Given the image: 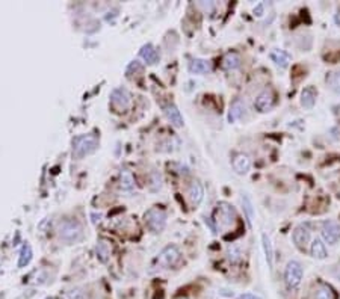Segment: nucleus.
<instances>
[{"mask_svg": "<svg viewBox=\"0 0 340 299\" xmlns=\"http://www.w3.org/2000/svg\"><path fill=\"white\" fill-rule=\"evenodd\" d=\"M59 237L67 243H76L84 239V227L76 219H64L58 227Z\"/></svg>", "mask_w": 340, "mask_h": 299, "instance_id": "f257e3e1", "label": "nucleus"}, {"mask_svg": "<svg viewBox=\"0 0 340 299\" xmlns=\"http://www.w3.org/2000/svg\"><path fill=\"white\" fill-rule=\"evenodd\" d=\"M97 147H99V141L94 135H84L79 136L73 141V154L77 159H82L91 153H94Z\"/></svg>", "mask_w": 340, "mask_h": 299, "instance_id": "f03ea898", "label": "nucleus"}, {"mask_svg": "<svg viewBox=\"0 0 340 299\" xmlns=\"http://www.w3.org/2000/svg\"><path fill=\"white\" fill-rule=\"evenodd\" d=\"M237 219L234 209L229 203H219L215 209V221L219 228H229Z\"/></svg>", "mask_w": 340, "mask_h": 299, "instance_id": "7ed1b4c3", "label": "nucleus"}, {"mask_svg": "<svg viewBox=\"0 0 340 299\" xmlns=\"http://www.w3.org/2000/svg\"><path fill=\"white\" fill-rule=\"evenodd\" d=\"M144 218H145V224H147V227L153 233H160L167 225V213L159 207H153L147 210Z\"/></svg>", "mask_w": 340, "mask_h": 299, "instance_id": "20e7f679", "label": "nucleus"}, {"mask_svg": "<svg viewBox=\"0 0 340 299\" xmlns=\"http://www.w3.org/2000/svg\"><path fill=\"white\" fill-rule=\"evenodd\" d=\"M301 279H302V266L301 263L292 260L289 261L286 266V271H284V281L289 289H295L301 284Z\"/></svg>", "mask_w": 340, "mask_h": 299, "instance_id": "39448f33", "label": "nucleus"}, {"mask_svg": "<svg viewBox=\"0 0 340 299\" xmlns=\"http://www.w3.org/2000/svg\"><path fill=\"white\" fill-rule=\"evenodd\" d=\"M180 258H182V254L179 251V248L170 245L159 254L156 261L159 266H162V268H171V266H175L177 263H179Z\"/></svg>", "mask_w": 340, "mask_h": 299, "instance_id": "423d86ee", "label": "nucleus"}, {"mask_svg": "<svg viewBox=\"0 0 340 299\" xmlns=\"http://www.w3.org/2000/svg\"><path fill=\"white\" fill-rule=\"evenodd\" d=\"M130 102H132V97L126 88H117L110 94V103L113 109H117L118 112L127 110L128 106H130Z\"/></svg>", "mask_w": 340, "mask_h": 299, "instance_id": "0eeeda50", "label": "nucleus"}, {"mask_svg": "<svg viewBox=\"0 0 340 299\" xmlns=\"http://www.w3.org/2000/svg\"><path fill=\"white\" fill-rule=\"evenodd\" d=\"M322 239L330 245H336L340 240V225L334 221H325L322 224Z\"/></svg>", "mask_w": 340, "mask_h": 299, "instance_id": "6e6552de", "label": "nucleus"}, {"mask_svg": "<svg viewBox=\"0 0 340 299\" xmlns=\"http://www.w3.org/2000/svg\"><path fill=\"white\" fill-rule=\"evenodd\" d=\"M274 105H275V94L272 89L262 91L257 95L255 103H254V106L258 112H269L274 107Z\"/></svg>", "mask_w": 340, "mask_h": 299, "instance_id": "1a4fd4ad", "label": "nucleus"}, {"mask_svg": "<svg viewBox=\"0 0 340 299\" xmlns=\"http://www.w3.org/2000/svg\"><path fill=\"white\" fill-rule=\"evenodd\" d=\"M310 235H312V231H310V227L309 224H301L298 225L295 230H294V242L298 248L304 249L305 245L310 242Z\"/></svg>", "mask_w": 340, "mask_h": 299, "instance_id": "9d476101", "label": "nucleus"}, {"mask_svg": "<svg viewBox=\"0 0 340 299\" xmlns=\"http://www.w3.org/2000/svg\"><path fill=\"white\" fill-rule=\"evenodd\" d=\"M164 112H165V116L168 118V121L174 126V127H182L183 126V118H182V115H180V110L177 109L175 105L172 103H168L164 106Z\"/></svg>", "mask_w": 340, "mask_h": 299, "instance_id": "9b49d317", "label": "nucleus"}, {"mask_svg": "<svg viewBox=\"0 0 340 299\" xmlns=\"http://www.w3.org/2000/svg\"><path fill=\"white\" fill-rule=\"evenodd\" d=\"M312 296H313V299H337L333 287L325 284V282H319V284H316L313 292H312Z\"/></svg>", "mask_w": 340, "mask_h": 299, "instance_id": "f8f14e48", "label": "nucleus"}, {"mask_svg": "<svg viewBox=\"0 0 340 299\" xmlns=\"http://www.w3.org/2000/svg\"><path fill=\"white\" fill-rule=\"evenodd\" d=\"M188 195H189V201L192 206H198L203 201V196H204V189L201 186L200 181H192L191 186L188 189Z\"/></svg>", "mask_w": 340, "mask_h": 299, "instance_id": "ddd939ff", "label": "nucleus"}, {"mask_svg": "<svg viewBox=\"0 0 340 299\" xmlns=\"http://www.w3.org/2000/svg\"><path fill=\"white\" fill-rule=\"evenodd\" d=\"M139 56L147 62V64H156L159 62L160 59V55H159V50L153 45V44H145L142 45V48L139 50Z\"/></svg>", "mask_w": 340, "mask_h": 299, "instance_id": "4468645a", "label": "nucleus"}, {"mask_svg": "<svg viewBox=\"0 0 340 299\" xmlns=\"http://www.w3.org/2000/svg\"><path fill=\"white\" fill-rule=\"evenodd\" d=\"M232 165H233V170L237 174H247L250 171V168H251V160H250V157L247 154L239 153V154H236L233 157Z\"/></svg>", "mask_w": 340, "mask_h": 299, "instance_id": "2eb2a0df", "label": "nucleus"}, {"mask_svg": "<svg viewBox=\"0 0 340 299\" xmlns=\"http://www.w3.org/2000/svg\"><path fill=\"white\" fill-rule=\"evenodd\" d=\"M240 56H239V53H236V52H229L227 53L224 58H222V62H221V66L224 70H229V71H232V70H236V68H239L240 66Z\"/></svg>", "mask_w": 340, "mask_h": 299, "instance_id": "dca6fc26", "label": "nucleus"}, {"mask_svg": "<svg viewBox=\"0 0 340 299\" xmlns=\"http://www.w3.org/2000/svg\"><path fill=\"white\" fill-rule=\"evenodd\" d=\"M316 95H318V92L313 86L304 88L301 92V105L305 109H312L315 106V102H316Z\"/></svg>", "mask_w": 340, "mask_h": 299, "instance_id": "f3484780", "label": "nucleus"}, {"mask_svg": "<svg viewBox=\"0 0 340 299\" xmlns=\"http://www.w3.org/2000/svg\"><path fill=\"white\" fill-rule=\"evenodd\" d=\"M244 112H245V105H244V102H242V100H239V98L234 100V102L232 103V106H230L229 121H230V123H234V121L240 120L242 115H244Z\"/></svg>", "mask_w": 340, "mask_h": 299, "instance_id": "a211bd4d", "label": "nucleus"}, {"mask_svg": "<svg viewBox=\"0 0 340 299\" xmlns=\"http://www.w3.org/2000/svg\"><path fill=\"white\" fill-rule=\"evenodd\" d=\"M310 254L313 258L316 260H323L327 257V248H325V243H323L320 239H315L312 242V246H310Z\"/></svg>", "mask_w": 340, "mask_h": 299, "instance_id": "6ab92c4d", "label": "nucleus"}, {"mask_svg": "<svg viewBox=\"0 0 340 299\" xmlns=\"http://www.w3.org/2000/svg\"><path fill=\"white\" fill-rule=\"evenodd\" d=\"M189 71L192 74H206L210 71V65L204 59H193L189 65Z\"/></svg>", "mask_w": 340, "mask_h": 299, "instance_id": "aec40b11", "label": "nucleus"}, {"mask_svg": "<svg viewBox=\"0 0 340 299\" xmlns=\"http://www.w3.org/2000/svg\"><path fill=\"white\" fill-rule=\"evenodd\" d=\"M325 82H327V86L333 92L340 94V71H331V73H328Z\"/></svg>", "mask_w": 340, "mask_h": 299, "instance_id": "412c9836", "label": "nucleus"}, {"mask_svg": "<svg viewBox=\"0 0 340 299\" xmlns=\"http://www.w3.org/2000/svg\"><path fill=\"white\" fill-rule=\"evenodd\" d=\"M271 59L278 66H281V68H286L290 62V56L286 52H283V50H274V52L271 53Z\"/></svg>", "mask_w": 340, "mask_h": 299, "instance_id": "4be33fe9", "label": "nucleus"}, {"mask_svg": "<svg viewBox=\"0 0 340 299\" xmlns=\"http://www.w3.org/2000/svg\"><path fill=\"white\" fill-rule=\"evenodd\" d=\"M120 185H121V189L123 191H132L133 186H135V178H133V174L130 171H121V175H120Z\"/></svg>", "mask_w": 340, "mask_h": 299, "instance_id": "5701e85b", "label": "nucleus"}, {"mask_svg": "<svg viewBox=\"0 0 340 299\" xmlns=\"http://www.w3.org/2000/svg\"><path fill=\"white\" fill-rule=\"evenodd\" d=\"M262 243H263V249H265V256H266V261L269 264V268L272 269L274 264V248L271 243V239L268 235H262Z\"/></svg>", "mask_w": 340, "mask_h": 299, "instance_id": "b1692460", "label": "nucleus"}, {"mask_svg": "<svg viewBox=\"0 0 340 299\" xmlns=\"http://www.w3.org/2000/svg\"><path fill=\"white\" fill-rule=\"evenodd\" d=\"M242 206H244V210L247 213V218H248V225L251 227L253 225V221H254V207H253V203L251 199L247 193L242 195Z\"/></svg>", "mask_w": 340, "mask_h": 299, "instance_id": "393cba45", "label": "nucleus"}, {"mask_svg": "<svg viewBox=\"0 0 340 299\" xmlns=\"http://www.w3.org/2000/svg\"><path fill=\"white\" fill-rule=\"evenodd\" d=\"M32 260V248L29 243L23 245L21 248V253H20V260H19V266L20 268H24V266H27Z\"/></svg>", "mask_w": 340, "mask_h": 299, "instance_id": "a878e982", "label": "nucleus"}, {"mask_svg": "<svg viewBox=\"0 0 340 299\" xmlns=\"http://www.w3.org/2000/svg\"><path fill=\"white\" fill-rule=\"evenodd\" d=\"M142 71H144L142 64H141L139 61H133V62L128 64L127 70H126V74H127L128 77H130V76H135V74H141Z\"/></svg>", "mask_w": 340, "mask_h": 299, "instance_id": "bb28decb", "label": "nucleus"}, {"mask_svg": "<svg viewBox=\"0 0 340 299\" xmlns=\"http://www.w3.org/2000/svg\"><path fill=\"white\" fill-rule=\"evenodd\" d=\"M97 254L102 257V260H106V257L109 256V248L105 242H100L97 245Z\"/></svg>", "mask_w": 340, "mask_h": 299, "instance_id": "cd10ccee", "label": "nucleus"}, {"mask_svg": "<svg viewBox=\"0 0 340 299\" xmlns=\"http://www.w3.org/2000/svg\"><path fill=\"white\" fill-rule=\"evenodd\" d=\"M68 298L70 299H86V296L82 290H71L68 293Z\"/></svg>", "mask_w": 340, "mask_h": 299, "instance_id": "c85d7f7f", "label": "nucleus"}, {"mask_svg": "<svg viewBox=\"0 0 340 299\" xmlns=\"http://www.w3.org/2000/svg\"><path fill=\"white\" fill-rule=\"evenodd\" d=\"M237 299H262V298H260V296H257V295H254V293L247 292V293H242Z\"/></svg>", "mask_w": 340, "mask_h": 299, "instance_id": "c756f323", "label": "nucleus"}, {"mask_svg": "<svg viewBox=\"0 0 340 299\" xmlns=\"http://www.w3.org/2000/svg\"><path fill=\"white\" fill-rule=\"evenodd\" d=\"M263 14V5L262 3H258L255 8H254V15H257V17H260Z\"/></svg>", "mask_w": 340, "mask_h": 299, "instance_id": "7c9ffc66", "label": "nucleus"}, {"mask_svg": "<svg viewBox=\"0 0 340 299\" xmlns=\"http://www.w3.org/2000/svg\"><path fill=\"white\" fill-rule=\"evenodd\" d=\"M45 299H53V298H52V296H48V298H45Z\"/></svg>", "mask_w": 340, "mask_h": 299, "instance_id": "2f4dec72", "label": "nucleus"}]
</instances>
